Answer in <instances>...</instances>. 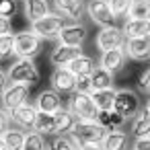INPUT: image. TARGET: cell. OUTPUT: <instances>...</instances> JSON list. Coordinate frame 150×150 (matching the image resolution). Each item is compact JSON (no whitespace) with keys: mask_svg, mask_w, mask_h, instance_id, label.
I'll return each instance as SVG.
<instances>
[{"mask_svg":"<svg viewBox=\"0 0 150 150\" xmlns=\"http://www.w3.org/2000/svg\"><path fill=\"white\" fill-rule=\"evenodd\" d=\"M25 2V17L29 23L45 17L50 13V2L47 0H23Z\"/></svg>","mask_w":150,"mask_h":150,"instance_id":"obj_23","label":"cell"},{"mask_svg":"<svg viewBox=\"0 0 150 150\" xmlns=\"http://www.w3.org/2000/svg\"><path fill=\"white\" fill-rule=\"evenodd\" d=\"M45 150H50V148H45Z\"/></svg>","mask_w":150,"mask_h":150,"instance_id":"obj_44","label":"cell"},{"mask_svg":"<svg viewBox=\"0 0 150 150\" xmlns=\"http://www.w3.org/2000/svg\"><path fill=\"white\" fill-rule=\"evenodd\" d=\"M123 52L127 58L136 62H144L150 58V35L144 37H127L123 43Z\"/></svg>","mask_w":150,"mask_h":150,"instance_id":"obj_12","label":"cell"},{"mask_svg":"<svg viewBox=\"0 0 150 150\" xmlns=\"http://www.w3.org/2000/svg\"><path fill=\"white\" fill-rule=\"evenodd\" d=\"M91 84H93V91H103V88H111L113 86V74L107 72L105 68H101L97 64V68L91 72Z\"/></svg>","mask_w":150,"mask_h":150,"instance_id":"obj_25","label":"cell"},{"mask_svg":"<svg viewBox=\"0 0 150 150\" xmlns=\"http://www.w3.org/2000/svg\"><path fill=\"white\" fill-rule=\"evenodd\" d=\"M47 146H45V140H43V136L41 134H37V132H25V142H23V148L21 150H45Z\"/></svg>","mask_w":150,"mask_h":150,"instance_id":"obj_31","label":"cell"},{"mask_svg":"<svg viewBox=\"0 0 150 150\" xmlns=\"http://www.w3.org/2000/svg\"><path fill=\"white\" fill-rule=\"evenodd\" d=\"M125 58H127V56H125L123 47H115V50H109V52H103V54H101L99 66L105 68L107 72L115 74V72L123 70V66H125Z\"/></svg>","mask_w":150,"mask_h":150,"instance_id":"obj_16","label":"cell"},{"mask_svg":"<svg viewBox=\"0 0 150 150\" xmlns=\"http://www.w3.org/2000/svg\"><path fill=\"white\" fill-rule=\"evenodd\" d=\"M68 68H70V72H74L76 78H78V76H91V72L97 68V62H95L91 56L80 54V56H76V58L68 64Z\"/></svg>","mask_w":150,"mask_h":150,"instance_id":"obj_21","label":"cell"},{"mask_svg":"<svg viewBox=\"0 0 150 150\" xmlns=\"http://www.w3.org/2000/svg\"><path fill=\"white\" fill-rule=\"evenodd\" d=\"M15 56V33L0 35V60Z\"/></svg>","mask_w":150,"mask_h":150,"instance_id":"obj_33","label":"cell"},{"mask_svg":"<svg viewBox=\"0 0 150 150\" xmlns=\"http://www.w3.org/2000/svg\"><path fill=\"white\" fill-rule=\"evenodd\" d=\"M33 132L41 134V136H50V134H54V115H52V113L37 111L35 121H33Z\"/></svg>","mask_w":150,"mask_h":150,"instance_id":"obj_27","label":"cell"},{"mask_svg":"<svg viewBox=\"0 0 150 150\" xmlns=\"http://www.w3.org/2000/svg\"><path fill=\"white\" fill-rule=\"evenodd\" d=\"M125 39L127 37H144L150 35V19H125L121 27Z\"/></svg>","mask_w":150,"mask_h":150,"instance_id":"obj_20","label":"cell"},{"mask_svg":"<svg viewBox=\"0 0 150 150\" xmlns=\"http://www.w3.org/2000/svg\"><path fill=\"white\" fill-rule=\"evenodd\" d=\"M8 33H13V23H11V19L0 17V35H8Z\"/></svg>","mask_w":150,"mask_h":150,"instance_id":"obj_38","label":"cell"},{"mask_svg":"<svg viewBox=\"0 0 150 150\" xmlns=\"http://www.w3.org/2000/svg\"><path fill=\"white\" fill-rule=\"evenodd\" d=\"M52 88L56 93H60V95L74 93V88H76L74 72H70L68 66H56V70L52 72Z\"/></svg>","mask_w":150,"mask_h":150,"instance_id":"obj_11","label":"cell"},{"mask_svg":"<svg viewBox=\"0 0 150 150\" xmlns=\"http://www.w3.org/2000/svg\"><path fill=\"white\" fill-rule=\"evenodd\" d=\"M6 76H8V82H19V84H27V86H35L41 78L35 62L27 60V58H17V62L8 68Z\"/></svg>","mask_w":150,"mask_h":150,"instance_id":"obj_1","label":"cell"},{"mask_svg":"<svg viewBox=\"0 0 150 150\" xmlns=\"http://www.w3.org/2000/svg\"><path fill=\"white\" fill-rule=\"evenodd\" d=\"M41 50H43V39L39 35H35L31 29L15 33V56L17 58L33 60L35 56L41 54Z\"/></svg>","mask_w":150,"mask_h":150,"instance_id":"obj_3","label":"cell"},{"mask_svg":"<svg viewBox=\"0 0 150 150\" xmlns=\"http://www.w3.org/2000/svg\"><path fill=\"white\" fill-rule=\"evenodd\" d=\"M132 136L134 138H150V113L138 111L132 117Z\"/></svg>","mask_w":150,"mask_h":150,"instance_id":"obj_24","label":"cell"},{"mask_svg":"<svg viewBox=\"0 0 150 150\" xmlns=\"http://www.w3.org/2000/svg\"><path fill=\"white\" fill-rule=\"evenodd\" d=\"M127 19H150V0H132Z\"/></svg>","mask_w":150,"mask_h":150,"instance_id":"obj_30","label":"cell"},{"mask_svg":"<svg viewBox=\"0 0 150 150\" xmlns=\"http://www.w3.org/2000/svg\"><path fill=\"white\" fill-rule=\"evenodd\" d=\"M0 150H8V148H6V144H4V140H2V138H0Z\"/></svg>","mask_w":150,"mask_h":150,"instance_id":"obj_42","label":"cell"},{"mask_svg":"<svg viewBox=\"0 0 150 150\" xmlns=\"http://www.w3.org/2000/svg\"><path fill=\"white\" fill-rule=\"evenodd\" d=\"M97 121H99L107 132H115V129H121V127H123V123H125L127 119H125V117H121L115 109H107V111H99Z\"/></svg>","mask_w":150,"mask_h":150,"instance_id":"obj_22","label":"cell"},{"mask_svg":"<svg viewBox=\"0 0 150 150\" xmlns=\"http://www.w3.org/2000/svg\"><path fill=\"white\" fill-rule=\"evenodd\" d=\"M113 109H115L121 117L132 119V117L140 111V97H138V93L132 91V88H119V91H115Z\"/></svg>","mask_w":150,"mask_h":150,"instance_id":"obj_7","label":"cell"},{"mask_svg":"<svg viewBox=\"0 0 150 150\" xmlns=\"http://www.w3.org/2000/svg\"><path fill=\"white\" fill-rule=\"evenodd\" d=\"M66 25V19L56 15V13H47L45 17L37 19L31 23V31L35 35H39L41 39H56L62 31V27Z\"/></svg>","mask_w":150,"mask_h":150,"instance_id":"obj_6","label":"cell"},{"mask_svg":"<svg viewBox=\"0 0 150 150\" xmlns=\"http://www.w3.org/2000/svg\"><path fill=\"white\" fill-rule=\"evenodd\" d=\"M84 13L88 15V19L99 25V27H109L113 25L115 17L109 8V2L107 0H88V2L84 4Z\"/></svg>","mask_w":150,"mask_h":150,"instance_id":"obj_9","label":"cell"},{"mask_svg":"<svg viewBox=\"0 0 150 150\" xmlns=\"http://www.w3.org/2000/svg\"><path fill=\"white\" fill-rule=\"evenodd\" d=\"M17 15V0H0V17L13 19Z\"/></svg>","mask_w":150,"mask_h":150,"instance_id":"obj_34","label":"cell"},{"mask_svg":"<svg viewBox=\"0 0 150 150\" xmlns=\"http://www.w3.org/2000/svg\"><path fill=\"white\" fill-rule=\"evenodd\" d=\"M140 88L146 91V93H150V68L142 74V78H140Z\"/></svg>","mask_w":150,"mask_h":150,"instance_id":"obj_39","label":"cell"},{"mask_svg":"<svg viewBox=\"0 0 150 150\" xmlns=\"http://www.w3.org/2000/svg\"><path fill=\"white\" fill-rule=\"evenodd\" d=\"M11 127V113L6 109L0 107V138H2V134Z\"/></svg>","mask_w":150,"mask_h":150,"instance_id":"obj_36","label":"cell"},{"mask_svg":"<svg viewBox=\"0 0 150 150\" xmlns=\"http://www.w3.org/2000/svg\"><path fill=\"white\" fill-rule=\"evenodd\" d=\"M107 2H109V8H111L115 19H127L132 0H107Z\"/></svg>","mask_w":150,"mask_h":150,"instance_id":"obj_32","label":"cell"},{"mask_svg":"<svg viewBox=\"0 0 150 150\" xmlns=\"http://www.w3.org/2000/svg\"><path fill=\"white\" fill-rule=\"evenodd\" d=\"M76 123V117L72 115L70 109L62 107L58 113H54V136H64V134H70L72 127Z\"/></svg>","mask_w":150,"mask_h":150,"instance_id":"obj_18","label":"cell"},{"mask_svg":"<svg viewBox=\"0 0 150 150\" xmlns=\"http://www.w3.org/2000/svg\"><path fill=\"white\" fill-rule=\"evenodd\" d=\"M95 105L99 111H107V109H113V99H115V88H103V91H93L91 93Z\"/></svg>","mask_w":150,"mask_h":150,"instance_id":"obj_26","label":"cell"},{"mask_svg":"<svg viewBox=\"0 0 150 150\" xmlns=\"http://www.w3.org/2000/svg\"><path fill=\"white\" fill-rule=\"evenodd\" d=\"M50 150H80V142L72 136V134H64V136H56Z\"/></svg>","mask_w":150,"mask_h":150,"instance_id":"obj_29","label":"cell"},{"mask_svg":"<svg viewBox=\"0 0 150 150\" xmlns=\"http://www.w3.org/2000/svg\"><path fill=\"white\" fill-rule=\"evenodd\" d=\"M70 134L82 146V144H101L105 134H107V129L97 119H76V123H74Z\"/></svg>","mask_w":150,"mask_h":150,"instance_id":"obj_2","label":"cell"},{"mask_svg":"<svg viewBox=\"0 0 150 150\" xmlns=\"http://www.w3.org/2000/svg\"><path fill=\"white\" fill-rule=\"evenodd\" d=\"M123 43H125V35L115 25L101 27V31L97 33V39H95V45L101 54L109 52V50H115V47H123Z\"/></svg>","mask_w":150,"mask_h":150,"instance_id":"obj_8","label":"cell"},{"mask_svg":"<svg viewBox=\"0 0 150 150\" xmlns=\"http://www.w3.org/2000/svg\"><path fill=\"white\" fill-rule=\"evenodd\" d=\"M80 150H103V148H101V144H82Z\"/></svg>","mask_w":150,"mask_h":150,"instance_id":"obj_41","label":"cell"},{"mask_svg":"<svg viewBox=\"0 0 150 150\" xmlns=\"http://www.w3.org/2000/svg\"><path fill=\"white\" fill-rule=\"evenodd\" d=\"M31 97V86L27 84H19V82H8L6 88L0 95V103H2V109H6L8 113L25 103H29Z\"/></svg>","mask_w":150,"mask_h":150,"instance_id":"obj_5","label":"cell"},{"mask_svg":"<svg viewBox=\"0 0 150 150\" xmlns=\"http://www.w3.org/2000/svg\"><path fill=\"white\" fill-rule=\"evenodd\" d=\"M6 84H8V76H6V72L0 70V95H2V91L6 88Z\"/></svg>","mask_w":150,"mask_h":150,"instance_id":"obj_40","label":"cell"},{"mask_svg":"<svg viewBox=\"0 0 150 150\" xmlns=\"http://www.w3.org/2000/svg\"><path fill=\"white\" fill-rule=\"evenodd\" d=\"M68 109L72 111V115L76 119H97L99 109L91 97V93H70V101H68Z\"/></svg>","mask_w":150,"mask_h":150,"instance_id":"obj_4","label":"cell"},{"mask_svg":"<svg viewBox=\"0 0 150 150\" xmlns=\"http://www.w3.org/2000/svg\"><path fill=\"white\" fill-rule=\"evenodd\" d=\"M86 37H88V29H86V25H82V23L76 21V23H66L56 39H58V43H62V45L82 47V43L86 41Z\"/></svg>","mask_w":150,"mask_h":150,"instance_id":"obj_10","label":"cell"},{"mask_svg":"<svg viewBox=\"0 0 150 150\" xmlns=\"http://www.w3.org/2000/svg\"><path fill=\"white\" fill-rule=\"evenodd\" d=\"M56 15L64 17L66 21H78L84 13V0H52Z\"/></svg>","mask_w":150,"mask_h":150,"instance_id":"obj_15","label":"cell"},{"mask_svg":"<svg viewBox=\"0 0 150 150\" xmlns=\"http://www.w3.org/2000/svg\"><path fill=\"white\" fill-rule=\"evenodd\" d=\"M144 111H146V113H150V99L146 101V107H144Z\"/></svg>","mask_w":150,"mask_h":150,"instance_id":"obj_43","label":"cell"},{"mask_svg":"<svg viewBox=\"0 0 150 150\" xmlns=\"http://www.w3.org/2000/svg\"><path fill=\"white\" fill-rule=\"evenodd\" d=\"M132 150H150V138H136Z\"/></svg>","mask_w":150,"mask_h":150,"instance_id":"obj_37","label":"cell"},{"mask_svg":"<svg viewBox=\"0 0 150 150\" xmlns=\"http://www.w3.org/2000/svg\"><path fill=\"white\" fill-rule=\"evenodd\" d=\"M35 109L37 111H43V113H58L64 105H62V95L60 93H56L54 88H45V91H41L39 95H37V99H35Z\"/></svg>","mask_w":150,"mask_h":150,"instance_id":"obj_14","label":"cell"},{"mask_svg":"<svg viewBox=\"0 0 150 150\" xmlns=\"http://www.w3.org/2000/svg\"><path fill=\"white\" fill-rule=\"evenodd\" d=\"M127 146H129V136L127 132H121V129L107 132L101 142L103 150H127Z\"/></svg>","mask_w":150,"mask_h":150,"instance_id":"obj_19","label":"cell"},{"mask_svg":"<svg viewBox=\"0 0 150 150\" xmlns=\"http://www.w3.org/2000/svg\"><path fill=\"white\" fill-rule=\"evenodd\" d=\"M2 140H4V144H6L8 150H21L23 142H25V132L19 129V127H8L2 134Z\"/></svg>","mask_w":150,"mask_h":150,"instance_id":"obj_28","label":"cell"},{"mask_svg":"<svg viewBox=\"0 0 150 150\" xmlns=\"http://www.w3.org/2000/svg\"><path fill=\"white\" fill-rule=\"evenodd\" d=\"M82 54V50L80 47H72V45H62V43H58L54 50H52V54H50V62L54 64V66H68L76 56H80Z\"/></svg>","mask_w":150,"mask_h":150,"instance_id":"obj_17","label":"cell"},{"mask_svg":"<svg viewBox=\"0 0 150 150\" xmlns=\"http://www.w3.org/2000/svg\"><path fill=\"white\" fill-rule=\"evenodd\" d=\"M78 93H93V84H91V78L88 76H78L76 78V88Z\"/></svg>","mask_w":150,"mask_h":150,"instance_id":"obj_35","label":"cell"},{"mask_svg":"<svg viewBox=\"0 0 150 150\" xmlns=\"http://www.w3.org/2000/svg\"><path fill=\"white\" fill-rule=\"evenodd\" d=\"M35 115H37L35 105H33V103H25V105H21V107H17V109L11 111V121H13L19 129L31 132V129H33Z\"/></svg>","mask_w":150,"mask_h":150,"instance_id":"obj_13","label":"cell"}]
</instances>
